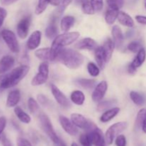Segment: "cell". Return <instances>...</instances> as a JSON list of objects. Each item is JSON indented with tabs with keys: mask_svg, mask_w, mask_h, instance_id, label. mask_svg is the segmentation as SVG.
Wrapping results in <instances>:
<instances>
[{
	"mask_svg": "<svg viewBox=\"0 0 146 146\" xmlns=\"http://www.w3.org/2000/svg\"><path fill=\"white\" fill-rule=\"evenodd\" d=\"M21 98V94L19 90H14L9 93L7 98V106L8 108H13L17 106Z\"/></svg>",
	"mask_w": 146,
	"mask_h": 146,
	"instance_id": "obj_19",
	"label": "cell"
},
{
	"mask_svg": "<svg viewBox=\"0 0 146 146\" xmlns=\"http://www.w3.org/2000/svg\"><path fill=\"white\" fill-rule=\"evenodd\" d=\"M27 104H28L29 110L32 114L36 113L39 109V106H38V102L34 98H29L28 101H27Z\"/></svg>",
	"mask_w": 146,
	"mask_h": 146,
	"instance_id": "obj_38",
	"label": "cell"
},
{
	"mask_svg": "<svg viewBox=\"0 0 146 146\" xmlns=\"http://www.w3.org/2000/svg\"><path fill=\"white\" fill-rule=\"evenodd\" d=\"M15 64V59L12 56L6 55L4 56L0 59V74L9 71Z\"/></svg>",
	"mask_w": 146,
	"mask_h": 146,
	"instance_id": "obj_16",
	"label": "cell"
},
{
	"mask_svg": "<svg viewBox=\"0 0 146 146\" xmlns=\"http://www.w3.org/2000/svg\"><path fill=\"white\" fill-rule=\"evenodd\" d=\"M57 146H66V144H65V143H64V141H63L62 140H61V141H60L59 144H58V145H57Z\"/></svg>",
	"mask_w": 146,
	"mask_h": 146,
	"instance_id": "obj_54",
	"label": "cell"
},
{
	"mask_svg": "<svg viewBox=\"0 0 146 146\" xmlns=\"http://www.w3.org/2000/svg\"><path fill=\"white\" fill-rule=\"evenodd\" d=\"M1 143H2L3 146H13L9 139H8L4 135L1 137Z\"/></svg>",
	"mask_w": 146,
	"mask_h": 146,
	"instance_id": "obj_49",
	"label": "cell"
},
{
	"mask_svg": "<svg viewBox=\"0 0 146 146\" xmlns=\"http://www.w3.org/2000/svg\"><path fill=\"white\" fill-rule=\"evenodd\" d=\"M30 24H31V16H26L19 21L17 26V31L20 38L24 39L27 38L29 31Z\"/></svg>",
	"mask_w": 146,
	"mask_h": 146,
	"instance_id": "obj_8",
	"label": "cell"
},
{
	"mask_svg": "<svg viewBox=\"0 0 146 146\" xmlns=\"http://www.w3.org/2000/svg\"><path fill=\"white\" fill-rule=\"evenodd\" d=\"M71 146H79L78 145V144L76 143H71Z\"/></svg>",
	"mask_w": 146,
	"mask_h": 146,
	"instance_id": "obj_57",
	"label": "cell"
},
{
	"mask_svg": "<svg viewBox=\"0 0 146 146\" xmlns=\"http://www.w3.org/2000/svg\"><path fill=\"white\" fill-rule=\"evenodd\" d=\"M56 61L62 63L67 68L76 69L83 64L84 57L82 54L76 50L62 48L58 54Z\"/></svg>",
	"mask_w": 146,
	"mask_h": 146,
	"instance_id": "obj_1",
	"label": "cell"
},
{
	"mask_svg": "<svg viewBox=\"0 0 146 146\" xmlns=\"http://www.w3.org/2000/svg\"><path fill=\"white\" fill-rule=\"evenodd\" d=\"M71 121L77 128L88 130L91 125V121H88L83 115L79 113H73L71 115Z\"/></svg>",
	"mask_w": 146,
	"mask_h": 146,
	"instance_id": "obj_12",
	"label": "cell"
},
{
	"mask_svg": "<svg viewBox=\"0 0 146 146\" xmlns=\"http://www.w3.org/2000/svg\"><path fill=\"white\" fill-rule=\"evenodd\" d=\"M79 36L80 34L78 31L64 32V34L58 35L54 38L52 42L51 48H56V49L64 48V47L75 42Z\"/></svg>",
	"mask_w": 146,
	"mask_h": 146,
	"instance_id": "obj_3",
	"label": "cell"
},
{
	"mask_svg": "<svg viewBox=\"0 0 146 146\" xmlns=\"http://www.w3.org/2000/svg\"><path fill=\"white\" fill-rule=\"evenodd\" d=\"M111 33H112V36L115 46L117 48L122 46L124 41V36L121 29L117 25L113 26L111 30Z\"/></svg>",
	"mask_w": 146,
	"mask_h": 146,
	"instance_id": "obj_18",
	"label": "cell"
},
{
	"mask_svg": "<svg viewBox=\"0 0 146 146\" xmlns=\"http://www.w3.org/2000/svg\"><path fill=\"white\" fill-rule=\"evenodd\" d=\"M117 104L115 100H108V101H100L97 106V110L99 112H103L111 108H113L114 106Z\"/></svg>",
	"mask_w": 146,
	"mask_h": 146,
	"instance_id": "obj_31",
	"label": "cell"
},
{
	"mask_svg": "<svg viewBox=\"0 0 146 146\" xmlns=\"http://www.w3.org/2000/svg\"><path fill=\"white\" fill-rule=\"evenodd\" d=\"M118 20L122 25L125 27L132 28L134 27V21L132 17L127 13L124 11H119V14L118 16Z\"/></svg>",
	"mask_w": 146,
	"mask_h": 146,
	"instance_id": "obj_22",
	"label": "cell"
},
{
	"mask_svg": "<svg viewBox=\"0 0 146 146\" xmlns=\"http://www.w3.org/2000/svg\"><path fill=\"white\" fill-rule=\"evenodd\" d=\"M95 59L98 67L104 68L107 61L106 56L103 46H99L95 50Z\"/></svg>",
	"mask_w": 146,
	"mask_h": 146,
	"instance_id": "obj_20",
	"label": "cell"
},
{
	"mask_svg": "<svg viewBox=\"0 0 146 146\" xmlns=\"http://www.w3.org/2000/svg\"><path fill=\"white\" fill-rule=\"evenodd\" d=\"M119 14V10L115 9L109 8L106 11L105 14V20L106 23L110 25L114 24L115 20L118 19V16Z\"/></svg>",
	"mask_w": 146,
	"mask_h": 146,
	"instance_id": "obj_28",
	"label": "cell"
},
{
	"mask_svg": "<svg viewBox=\"0 0 146 146\" xmlns=\"http://www.w3.org/2000/svg\"><path fill=\"white\" fill-rule=\"evenodd\" d=\"M75 82L78 85L81 86L85 89H92L96 86V81L94 79H87V78H79L76 80Z\"/></svg>",
	"mask_w": 146,
	"mask_h": 146,
	"instance_id": "obj_30",
	"label": "cell"
},
{
	"mask_svg": "<svg viewBox=\"0 0 146 146\" xmlns=\"http://www.w3.org/2000/svg\"><path fill=\"white\" fill-rule=\"evenodd\" d=\"M59 122L63 129L68 135H71V136H75L78 134L77 127L67 117L64 116V115H60Z\"/></svg>",
	"mask_w": 146,
	"mask_h": 146,
	"instance_id": "obj_10",
	"label": "cell"
},
{
	"mask_svg": "<svg viewBox=\"0 0 146 146\" xmlns=\"http://www.w3.org/2000/svg\"><path fill=\"white\" fill-rule=\"evenodd\" d=\"M115 145L116 146H126L127 141L126 138L124 135H118V136L115 138Z\"/></svg>",
	"mask_w": 146,
	"mask_h": 146,
	"instance_id": "obj_44",
	"label": "cell"
},
{
	"mask_svg": "<svg viewBox=\"0 0 146 146\" xmlns=\"http://www.w3.org/2000/svg\"><path fill=\"white\" fill-rule=\"evenodd\" d=\"M35 56L36 58L43 61H54V55L51 48H41L36 50Z\"/></svg>",
	"mask_w": 146,
	"mask_h": 146,
	"instance_id": "obj_17",
	"label": "cell"
},
{
	"mask_svg": "<svg viewBox=\"0 0 146 146\" xmlns=\"http://www.w3.org/2000/svg\"><path fill=\"white\" fill-rule=\"evenodd\" d=\"M37 101L41 105L44 107H49V106L51 105V101L46 96L43 95V94H38L37 96Z\"/></svg>",
	"mask_w": 146,
	"mask_h": 146,
	"instance_id": "obj_42",
	"label": "cell"
},
{
	"mask_svg": "<svg viewBox=\"0 0 146 146\" xmlns=\"http://www.w3.org/2000/svg\"><path fill=\"white\" fill-rule=\"evenodd\" d=\"M38 74L31 80V85L34 86H38L45 84L48 78L49 68L48 64L46 61H43L38 68Z\"/></svg>",
	"mask_w": 146,
	"mask_h": 146,
	"instance_id": "obj_6",
	"label": "cell"
},
{
	"mask_svg": "<svg viewBox=\"0 0 146 146\" xmlns=\"http://www.w3.org/2000/svg\"><path fill=\"white\" fill-rule=\"evenodd\" d=\"M146 59V51L144 48H141L137 53L136 56L134 58L133 61L131 62V65L135 68H138L141 67L143 64Z\"/></svg>",
	"mask_w": 146,
	"mask_h": 146,
	"instance_id": "obj_24",
	"label": "cell"
},
{
	"mask_svg": "<svg viewBox=\"0 0 146 146\" xmlns=\"http://www.w3.org/2000/svg\"><path fill=\"white\" fill-rule=\"evenodd\" d=\"M1 136H0V141H1Z\"/></svg>",
	"mask_w": 146,
	"mask_h": 146,
	"instance_id": "obj_59",
	"label": "cell"
},
{
	"mask_svg": "<svg viewBox=\"0 0 146 146\" xmlns=\"http://www.w3.org/2000/svg\"><path fill=\"white\" fill-rule=\"evenodd\" d=\"M39 121L41 128L44 131V132L46 134L47 136L49 138L50 140H51V141L56 145H58L61 140L58 138L56 133L54 131V127H53L52 123H51L48 115L44 113L41 114L39 115Z\"/></svg>",
	"mask_w": 146,
	"mask_h": 146,
	"instance_id": "obj_4",
	"label": "cell"
},
{
	"mask_svg": "<svg viewBox=\"0 0 146 146\" xmlns=\"http://www.w3.org/2000/svg\"><path fill=\"white\" fill-rule=\"evenodd\" d=\"M103 48H104L106 56L107 61H108L111 58L113 53L114 48H115V43L111 38H108L104 42Z\"/></svg>",
	"mask_w": 146,
	"mask_h": 146,
	"instance_id": "obj_27",
	"label": "cell"
},
{
	"mask_svg": "<svg viewBox=\"0 0 146 146\" xmlns=\"http://www.w3.org/2000/svg\"><path fill=\"white\" fill-rule=\"evenodd\" d=\"M130 98L133 102L138 106H142L145 102V99L143 96L136 91H131L130 93Z\"/></svg>",
	"mask_w": 146,
	"mask_h": 146,
	"instance_id": "obj_32",
	"label": "cell"
},
{
	"mask_svg": "<svg viewBox=\"0 0 146 146\" xmlns=\"http://www.w3.org/2000/svg\"><path fill=\"white\" fill-rule=\"evenodd\" d=\"M18 1L19 0H0V4L2 6H9Z\"/></svg>",
	"mask_w": 146,
	"mask_h": 146,
	"instance_id": "obj_50",
	"label": "cell"
},
{
	"mask_svg": "<svg viewBox=\"0 0 146 146\" xmlns=\"http://www.w3.org/2000/svg\"><path fill=\"white\" fill-rule=\"evenodd\" d=\"M141 128H142L144 133L146 134V118L145 121H143V125H142V127H141Z\"/></svg>",
	"mask_w": 146,
	"mask_h": 146,
	"instance_id": "obj_53",
	"label": "cell"
},
{
	"mask_svg": "<svg viewBox=\"0 0 146 146\" xmlns=\"http://www.w3.org/2000/svg\"><path fill=\"white\" fill-rule=\"evenodd\" d=\"M146 118V109L145 108H142L138 111L137 114L136 119H135V128H141L143 125V123L145 121Z\"/></svg>",
	"mask_w": 146,
	"mask_h": 146,
	"instance_id": "obj_34",
	"label": "cell"
},
{
	"mask_svg": "<svg viewBox=\"0 0 146 146\" xmlns=\"http://www.w3.org/2000/svg\"><path fill=\"white\" fill-rule=\"evenodd\" d=\"M71 100L76 105L81 106L84 104L86 97L82 91H74L71 94Z\"/></svg>",
	"mask_w": 146,
	"mask_h": 146,
	"instance_id": "obj_29",
	"label": "cell"
},
{
	"mask_svg": "<svg viewBox=\"0 0 146 146\" xmlns=\"http://www.w3.org/2000/svg\"><path fill=\"white\" fill-rule=\"evenodd\" d=\"M50 4L53 6L58 7L60 4V0H50Z\"/></svg>",
	"mask_w": 146,
	"mask_h": 146,
	"instance_id": "obj_52",
	"label": "cell"
},
{
	"mask_svg": "<svg viewBox=\"0 0 146 146\" xmlns=\"http://www.w3.org/2000/svg\"><path fill=\"white\" fill-rule=\"evenodd\" d=\"M7 16V11L3 7H0V29L2 27L4 21Z\"/></svg>",
	"mask_w": 146,
	"mask_h": 146,
	"instance_id": "obj_46",
	"label": "cell"
},
{
	"mask_svg": "<svg viewBox=\"0 0 146 146\" xmlns=\"http://www.w3.org/2000/svg\"><path fill=\"white\" fill-rule=\"evenodd\" d=\"M128 49L133 53H138L139 50L142 48L141 43L138 41H132L128 45Z\"/></svg>",
	"mask_w": 146,
	"mask_h": 146,
	"instance_id": "obj_40",
	"label": "cell"
},
{
	"mask_svg": "<svg viewBox=\"0 0 146 146\" xmlns=\"http://www.w3.org/2000/svg\"><path fill=\"white\" fill-rule=\"evenodd\" d=\"M87 70L89 74L93 77H96L99 75L100 69L98 66L93 62H89L87 65Z\"/></svg>",
	"mask_w": 146,
	"mask_h": 146,
	"instance_id": "obj_37",
	"label": "cell"
},
{
	"mask_svg": "<svg viewBox=\"0 0 146 146\" xmlns=\"http://www.w3.org/2000/svg\"><path fill=\"white\" fill-rule=\"evenodd\" d=\"M14 113L16 116L21 123L25 124H28L31 122V117L28 113L25 112L21 107L16 106L14 108Z\"/></svg>",
	"mask_w": 146,
	"mask_h": 146,
	"instance_id": "obj_26",
	"label": "cell"
},
{
	"mask_svg": "<svg viewBox=\"0 0 146 146\" xmlns=\"http://www.w3.org/2000/svg\"><path fill=\"white\" fill-rule=\"evenodd\" d=\"M75 47L78 50H96L97 47L96 41L92 38H84L76 44Z\"/></svg>",
	"mask_w": 146,
	"mask_h": 146,
	"instance_id": "obj_14",
	"label": "cell"
},
{
	"mask_svg": "<svg viewBox=\"0 0 146 146\" xmlns=\"http://www.w3.org/2000/svg\"><path fill=\"white\" fill-rule=\"evenodd\" d=\"M106 3L109 8L119 10L123 6L124 0H106Z\"/></svg>",
	"mask_w": 146,
	"mask_h": 146,
	"instance_id": "obj_39",
	"label": "cell"
},
{
	"mask_svg": "<svg viewBox=\"0 0 146 146\" xmlns=\"http://www.w3.org/2000/svg\"><path fill=\"white\" fill-rule=\"evenodd\" d=\"M29 71V67L27 65H21L14 68L8 74L4 76L1 84L2 89L12 88L19 84Z\"/></svg>",
	"mask_w": 146,
	"mask_h": 146,
	"instance_id": "obj_2",
	"label": "cell"
},
{
	"mask_svg": "<svg viewBox=\"0 0 146 146\" xmlns=\"http://www.w3.org/2000/svg\"><path fill=\"white\" fill-rule=\"evenodd\" d=\"M49 3L50 0H38V4H37L35 9V14L37 15L42 14L46 9Z\"/></svg>",
	"mask_w": 146,
	"mask_h": 146,
	"instance_id": "obj_35",
	"label": "cell"
},
{
	"mask_svg": "<svg viewBox=\"0 0 146 146\" xmlns=\"http://www.w3.org/2000/svg\"><path fill=\"white\" fill-rule=\"evenodd\" d=\"M75 22V18L72 16H65L61 20L60 27L61 31L64 32H68Z\"/></svg>",
	"mask_w": 146,
	"mask_h": 146,
	"instance_id": "obj_25",
	"label": "cell"
},
{
	"mask_svg": "<svg viewBox=\"0 0 146 146\" xmlns=\"http://www.w3.org/2000/svg\"><path fill=\"white\" fill-rule=\"evenodd\" d=\"M145 9H146V3L145 4Z\"/></svg>",
	"mask_w": 146,
	"mask_h": 146,
	"instance_id": "obj_58",
	"label": "cell"
},
{
	"mask_svg": "<svg viewBox=\"0 0 146 146\" xmlns=\"http://www.w3.org/2000/svg\"><path fill=\"white\" fill-rule=\"evenodd\" d=\"M120 112V108L118 107H113L106 111L100 118V121L102 123H108L115 118L118 113Z\"/></svg>",
	"mask_w": 146,
	"mask_h": 146,
	"instance_id": "obj_21",
	"label": "cell"
},
{
	"mask_svg": "<svg viewBox=\"0 0 146 146\" xmlns=\"http://www.w3.org/2000/svg\"><path fill=\"white\" fill-rule=\"evenodd\" d=\"M128 73H129L130 74H135V73H136L137 68H135V67L133 66L131 64H130V65L128 66Z\"/></svg>",
	"mask_w": 146,
	"mask_h": 146,
	"instance_id": "obj_51",
	"label": "cell"
},
{
	"mask_svg": "<svg viewBox=\"0 0 146 146\" xmlns=\"http://www.w3.org/2000/svg\"><path fill=\"white\" fill-rule=\"evenodd\" d=\"M17 146H32L31 143L24 138H18L17 140Z\"/></svg>",
	"mask_w": 146,
	"mask_h": 146,
	"instance_id": "obj_45",
	"label": "cell"
},
{
	"mask_svg": "<svg viewBox=\"0 0 146 146\" xmlns=\"http://www.w3.org/2000/svg\"><path fill=\"white\" fill-rule=\"evenodd\" d=\"M128 127V123L125 121L115 123L107 129L105 133V138L108 145H111L113 143L114 139L120 135L121 133L125 131Z\"/></svg>",
	"mask_w": 146,
	"mask_h": 146,
	"instance_id": "obj_5",
	"label": "cell"
},
{
	"mask_svg": "<svg viewBox=\"0 0 146 146\" xmlns=\"http://www.w3.org/2000/svg\"><path fill=\"white\" fill-rule=\"evenodd\" d=\"M7 125V118L4 116L0 117V135L3 133Z\"/></svg>",
	"mask_w": 146,
	"mask_h": 146,
	"instance_id": "obj_47",
	"label": "cell"
},
{
	"mask_svg": "<svg viewBox=\"0 0 146 146\" xmlns=\"http://www.w3.org/2000/svg\"><path fill=\"white\" fill-rule=\"evenodd\" d=\"M82 1H83V0H75L76 3V4H81V2H82Z\"/></svg>",
	"mask_w": 146,
	"mask_h": 146,
	"instance_id": "obj_56",
	"label": "cell"
},
{
	"mask_svg": "<svg viewBox=\"0 0 146 146\" xmlns=\"http://www.w3.org/2000/svg\"><path fill=\"white\" fill-rule=\"evenodd\" d=\"M81 5L82 11L84 14L91 15V14H94L95 13V10H94L90 0H83Z\"/></svg>",
	"mask_w": 146,
	"mask_h": 146,
	"instance_id": "obj_33",
	"label": "cell"
},
{
	"mask_svg": "<svg viewBox=\"0 0 146 146\" xmlns=\"http://www.w3.org/2000/svg\"><path fill=\"white\" fill-rule=\"evenodd\" d=\"M79 142L81 146H92L93 142L89 133H82L80 135Z\"/></svg>",
	"mask_w": 146,
	"mask_h": 146,
	"instance_id": "obj_36",
	"label": "cell"
},
{
	"mask_svg": "<svg viewBox=\"0 0 146 146\" xmlns=\"http://www.w3.org/2000/svg\"><path fill=\"white\" fill-rule=\"evenodd\" d=\"M95 11H100L104 7V1L103 0H90Z\"/></svg>",
	"mask_w": 146,
	"mask_h": 146,
	"instance_id": "obj_43",
	"label": "cell"
},
{
	"mask_svg": "<svg viewBox=\"0 0 146 146\" xmlns=\"http://www.w3.org/2000/svg\"><path fill=\"white\" fill-rule=\"evenodd\" d=\"M57 33H58V29H57L56 23L55 18H52L50 24L46 27L45 30V35L46 38L49 39L55 38L57 36Z\"/></svg>",
	"mask_w": 146,
	"mask_h": 146,
	"instance_id": "obj_23",
	"label": "cell"
},
{
	"mask_svg": "<svg viewBox=\"0 0 146 146\" xmlns=\"http://www.w3.org/2000/svg\"><path fill=\"white\" fill-rule=\"evenodd\" d=\"M41 41V32L40 31H34L29 37L27 42V47L29 50H35L39 46Z\"/></svg>",
	"mask_w": 146,
	"mask_h": 146,
	"instance_id": "obj_15",
	"label": "cell"
},
{
	"mask_svg": "<svg viewBox=\"0 0 146 146\" xmlns=\"http://www.w3.org/2000/svg\"><path fill=\"white\" fill-rule=\"evenodd\" d=\"M4 76H0V88H1V82H2L3 78H4Z\"/></svg>",
	"mask_w": 146,
	"mask_h": 146,
	"instance_id": "obj_55",
	"label": "cell"
},
{
	"mask_svg": "<svg viewBox=\"0 0 146 146\" xmlns=\"http://www.w3.org/2000/svg\"><path fill=\"white\" fill-rule=\"evenodd\" d=\"M51 90L55 100L61 106L65 107V108H67V107L68 108V107L71 106V103H70V101H68L66 96L64 95V93L61 92V90L56 86H55L54 84H51Z\"/></svg>",
	"mask_w": 146,
	"mask_h": 146,
	"instance_id": "obj_9",
	"label": "cell"
},
{
	"mask_svg": "<svg viewBox=\"0 0 146 146\" xmlns=\"http://www.w3.org/2000/svg\"><path fill=\"white\" fill-rule=\"evenodd\" d=\"M89 133L91 137V139H92L93 144L95 146H106V141L105 137L103 135L102 131H101V129L98 128V127H96L94 129H93L92 131H90Z\"/></svg>",
	"mask_w": 146,
	"mask_h": 146,
	"instance_id": "obj_13",
	"label": "cell"
},
{
	"mask_svg": "<svg viewBox=\"0 0 146 146\" xmlns=\"http://www.w3.org/2000/svg\"><path fill=\"white\" fill-rule=\"evenodd\" d=\"M135 20H136L137 22L142 24V25H146V16L136 15L135 16Z\"/></svg>",
	"mask_w": 146,
	"mask_h": 146,
	"instance_id": "obj_48",
	"label": "cell"
},
{
	"mask_svg": "<svg viewBox=\"0 0 146 146\" xmlns=\"http://www.w3.org/2000/svg\"><path fill=\"white\" fill-rule=\"evenodd\" d=\"M71 1L72 0H60V4L58 7L56 12L59 14H62L64 10L66 9V7L71 4Z\"/></svg>",
	"mask_w": 146,
	"mask_h": 146,
	"instance_id": "obj_41",
	"label": "cell"
},
{
	"mask_svg": "<svg viewBox=\"0 0 146 146\" xmlns=\"http://www.w3.org/2000/svg\"><path fill=\"white\" fill-rule=\"evenodd\" d=\"M1 36L11 52L17 54L19 51L20 47L18 40L12 31L8 29L3 30L1 32Z\"/></svg>",
	"mask_w": 146,
	"mask_h": 146,
	"instance_id": "obj_7",
	"label": "cell"
},
{
	"mask_svg": "<svg viewBox=\"0 0 146 146\" xmlns=\"http://www.w3.org/2000/svg\"><path fill=\"white\" fill-rule=\"evenodd\" d=\"M108 90V83L106 81H102L96 86L92 94V100L94 102H100L102 101L104 96Z\"/></svg>",
	"mask_w": 146,
	"mask_h": 146,
	"instance_id": "obj_11",
	"label": "cell"
}]
</instances>
